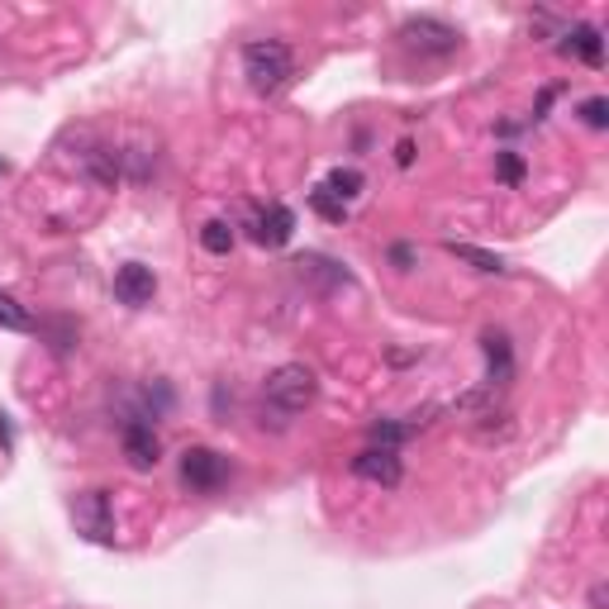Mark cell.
<instances>
[{
  "instance_id": "6da1fadb",
  "label": "cell",
  "mask_w": 609,
  "mask_h": 609,
  "mask_svg": "<svg viewBox=\"0 0 609 609\" xmlns=\"http://www.w3.org/2000/svg\"><path fill=\"white\" fill-rule=\"evenodd\" d=\"M243 77L257 96H277L295 77V58L281 39H253L243 48Z\"/></svg>"
},
{
  "instance_id": "7a4b0ae2",
  "label": "cell",
  "mask_w": 609,
  "mask_h": 609,
  "mask_svg": "<svg viewBox=\"0 0 609 609\" xmlns=\"http://www.w3.org/2000/svg\"><path fill=\"white\" fill-rule=\"evenodd\" d=\"M315 395H319V381L305 363H286L263 381V401L277 409V415H305V409L315 405Z\"/></svg>"
},
{
  "instance_id": "3957f363",
  "label": "cell",
  "mask_w": 609,
  "mask_h": 609,
  "mask_svg": "<svg viewBox=\"0 0 609 609\" xmlns=\"http://www.w3.org/2000/svg\"><path fill=\"white\" fill-rule=\"evenodd\" d=\"M401 39H405V48H415V53H424V58H447V53H457L462 34H457L447 20L415 15V20L401 24Z\"/></svg>"
},
{
  "instance_id": "277c9868",
  "label": "cell",
  "mask_w": 609,
  "mask_h": 609,
  "mask_svg": "<svg viewBox=\"0 0 609 609\" xmlns=\"http://www.w3.org/2000/svg\"><path fill=\"white\" fill-rule=\"evenodd\" d=\"M181 481L191 491H219L229 481V462L215 453V447H186L181 453Z\"/></svg>"
},
{
  "instance_id": "5b68a950",
  "label": "cell",
  "mask_w": 609,
  "mask_h": 609,
  "mask_svg": "<svg viewBox=\"0 0 609 609\" xmlns=\"http://www.w3.org/2000/svg\"><path fill=\"white\" fill-rule=\"evenodd\" d=\"M72 519H77V533H86L91 543L115 538V515H110V495L105 491H81L77 500H72Z\"/></svg>"
},
{
  "instance_id": "8992f818",
  "label": "cell",
  "mask_w": 609,
  "mask_h": 609,
  "mask_svg": "<svg viewBox=\"0 0 609 609\" xmlns=\"http://www.w3.org/2000/svg\"><path fill=\"white\" fill-rule=\"evenodd\" d=\"M353 477H363V481H371V486H401L405 481V462H401V453L395 447H363V453L353 457Z\"/></svg>"
},
{
  "instance_id": "52a82bcc",
  "label": "cell",
  "mask_w": 609,
  "mask_h": 609,
  "mask_svg": "<svg viewBox=\"0 0 609 609\" xmlns=\"http://www.w3.org/2000/svg\"><path fill=\"white\" fill-rule=\"evenodd\" d=\"M124 457H129L134 471H153L157 462H163V443H157V433L148 419H124Z\"/></svg>"
},
{
  "instance_id": "ba28073f",
  "label": "cell",
  "mask_w": 609,
  "mask_h": 609,
  "mask_svg": "<svg viewBox=\"0 0 609 609\" xmlns=\"http://www.w3.org/2000/svg\"><path fill=\"white\" fill-rule=\"evenodd\" d=\"M153 295H157L153 267H143V263H124V267L115 271V301H119V305L143 309V305H153Z\"/></svg>"
},
{
  "instance_id": "9c48e42d",
  "label": "cell",
  "mask_w": 609,
  "mask_h": 609,
  "mask_svg": "<svg viewBox=\"0 0 609 609\" xmlns=\"http://www.w3.org/2000/svg\"><path fill=\"white\" fill-rule=\"evenodd\" d=\"M295 233V215L286 205H267V210H253V243L263 248H281L291 243Z\"/></svg>"
},
{
  "instance_id": "30bf717a",
  "label": "cell",
  "mask_w": 609,
  "mask_h": 609,
  "mask_svg": "<svg viewBox=\"0 0 609 609\" xmlns=\"http://www.w3.org/2000/svg\"><path fill=\"white\" fill-rule=\"evenodd\" d=\"M567 58H581L586 67H600L605 48H600V29L595 24H576V29H567V43H562Z\"/></svg>"
},
{
  "instance_id": "8fae6325",
  "label": "cell",
  "mask_w": 609,
  "mask_h": 609,
  "mask_svg": "<svg viewBox=\"0 0 609 609\" xmlns=\"http://www.w3.org/2000/svg\"><path fill=\"white\" fill-rule=\"evenodd\" d=\"M319 186H325V191L333 195V201H357V195H363V186H367V177H363V172H357V167H333L329 172V177L325 181H319Z\"/></svg>"
},
{
  "instance_id": "7c38bea8",
  "label": "cell",
  "mask_w": 609,
  "mask_h": 609,
  "mask_svg": "<svg viewBox=\"0 0 609 609\" xmlns=\"http://www.w3.org/2000/svg\"><path fill=\"white\" fill-rule=\"evenodd\" d=\"M447 253L453 257H462V263H471L477 271H505V257L500 253H486V248H477V243H447Z\"/></svg>"
},
{
  "instance_id": "4fadbf2b",
  "label": "cell",
  "mask_w": 609,
  "mask_h": 609,
  "mask_svg": "<svg viewBox=\"0 0 609 609\" xmlns=\"http://www.w3.org/2000/svg\"><path fill=\"white\" fill-rule=\"evenodd\" d=\"M0 329H10V333H29L34 329V315L10 291H0Z\"/></svg>"
},
{
  "instance_id": "5bb4252c",
  "label": "cell",
  "mask_w": 609,
  "mask_h": 609,
  "mask_svg": "<svg viewBox=\"0 0 609 609\" xmlns=\"http://www.w3.org/2000/svg\"><path fill=\"white\" fill-rule=\"evenodd\" d=\"M201 248H205V253H215V257H224L233 248V224L229 219H210L201 229Z\"/></svg>"
},
{
  "instance_id": "9a60e30c",
  "label": "cell",
  "mask_w": 609,
  "mask_h": 609,
  "mask_svg": "<svg viewBox=\"0 0 609 609\" xmlns=\"http://www.w3.org/2000/svg\"><path fill=\"white\" fill-rule=\"evenodd\" d=\"M309 205H315L325 219H333V224H343V219H347V205H343V201H333L325 186H315V191H309Z\"/></svg>"
},
{
  "instance_id": "2e32d148",
  "label": "cell",
  "mask_w": 609,
  "mask_h": 609,
  "mask_svg": "<svg viewBox=\"0 0 609 609\" xmlns=\"http://www.w3.org/2000/svg\"><path fill=\"white\" fill-rule=\"evenodd\" d=\"M581 119H586L591 129H605V124H609V101H605V96H595V101L581 105Z\"/></svg>"
},
{
  "instance_id": "e0dca14e",
  "label": "cell",
  "mask_w": 609,
  "mask_h": 609,
  "mask_svg": "<svg viewBox=\"0 0 609 609\" xmlns=\"http://www.w3.org/2000/svg\"><path fill=\"white\" fill-rule=\"evenodd\" d=\"M495 167H500V181H509V186L524 177V163H519V153H500V157H495Z\"/></svg>"
},
{
  "instance_id": "ac0fdd59",
  "label": "cell",
  "mask_w": 609,
  "mask_h": 609,
  "mask_svg": "<svg viewBox=\"0 0 609 609\" xmlns=\"http://www.w3.org/2000/svg\"><path fill=\"white\" fill-rule=\"evenodd\" d=\"M391 263H395V267H409V263H415V248H405V243L391 248Z\"/></svg>"
},
{
  "instance_id": "d6986e66",
  "label": "cell",
  "mask_w": 609,
  "mask_h": 609,
  "mask_svg": "<svg viewBox=\"0 0 609 609\" xmlns=\"http://www.w3.org/2000/svg\"><path fill=\"white\" fill-rule=\"evenodd\" d=\"M395 163H401V167H409V163H415V143H401V148H395Z\"/></svg>"
},
{
  "instance_id": "ffe728a7",
  "label": "cell",
  "mask_w": 609,
  "mask_h": 609,
  "mask_svg": "<svg viewBox=\"0 0 609 609\" xmlns=\"http://www.w3.org/2000/svg\"><path fill=\"white\" fill-rule=\"evenodd\" d=\"M605 605H609V591L595 586V591H591V609H605Z\"/></svg>"
}]
</instances>
